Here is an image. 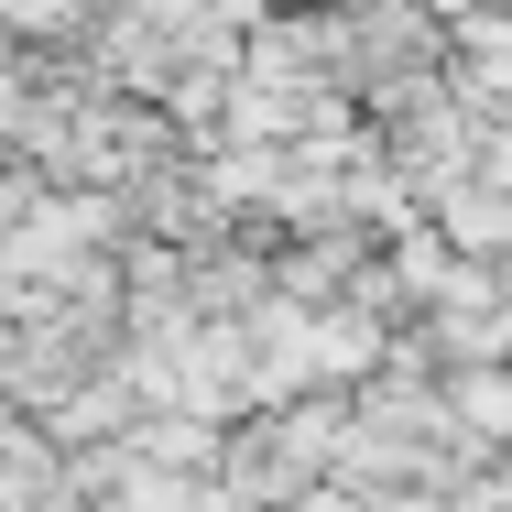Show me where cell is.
<instances>
[{"label": "cell", "mask_w": 512, "mask_h": 512, "mask_svg": "<svg viewBox=\"0 0 512 512\" xmlns=\"http://www.w3.org/2000/svg\"><path fill=\"white\" fill-rule=\"evenodd\" d=\"M382 360V327L371 316H316V371L327 382H349V371H371Z\"/></svg>", "instance_id": "3"}, {"label": "cell", "mask_w": 512, "mask_h": 512, "mask_svg": "<svg viewBox=\"0 0 512 512\" xmlns=\"http://www.w3.org/2000/svg\"><path fill=\"white\" fill-rule=\"evenodd\" d=\"M458 425H469V436H512V371L458 360Z\"/></svg>", "instance_id": "2"}, {"label": "cell", "mask_w": 512, "mask_h": 512, "mask_svg": "<svg viewBox=\"0 0 512 512\" xmlns=\"http://www.w3.org/2000/svg\"><path fill=\"white\" fill-rule=\"evenodd\" d=\"M436 11H447V22H458V11H480V0H436Z\"/></svg>", "instance_id": "4"}, {"label": "cell", "mask_w": 512, "mask_h": 512, "mask_svg": "<svg viewBox=\"0 0 512 512\" xmlns=\"http://www.w3.org/2000/svg\"><path fill=\"white\" fill-rule=\"evenodd\" d=\"M436 229H447V251H512V186L502 175L436 186Z\"/></svg>", "instance_id": "1"}]
</instances>
